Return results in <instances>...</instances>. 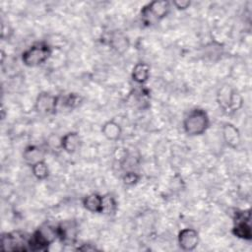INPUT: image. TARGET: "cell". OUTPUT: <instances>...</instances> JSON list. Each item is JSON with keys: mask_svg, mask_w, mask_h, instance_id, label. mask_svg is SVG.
<instances>
[{"mask_svg": "<svg viewBox=\"0 0 252 252\" xmlns=\"http://www.w3.org/2000/svg\"><path fill=\"white\" fill-rule=\"evenodd\" d=\"M211 120L208 112L200 107H195L185 115L182 121L184 133L189 137H197L205 134L210 128Z\"/></svg>", "mask_w": 252, "mask_h": 252, "instance_id": "obj_1", "label": "cell"}, {"mask_svg": "<svg viewBox=\"0 0 252 252\" xmlns=\"http://www.w3.org/2000/svg\"><path fill=\"white\" fill-rule=\"evenodd\" d=\"M53 46L45 41H36L22 52L21 60L23 64L30 68L38 67L44 64L52 55Z\"/></svg>", "mask_w": 252, "mask_h": 252, "instance_id": "obj_2", "label": "cell"}, {"mask_svg": "<svg viewBox=\"0 0 252 252\" xmlns=\"http://www.w3.org/2000/svg\"><path fill=\"white\" fill-rule=\"evenodd\" d=\"M216 99L220 109L225 114H233L243 105L241 94L229 84H223L219 88Z\"/></svg>", "mask_w": 252, "mask_h": 252, "instance_id": "obj_3", "label": "cell"}, {"mask_svg": "<svg viewBox=\"0 0 252 252\" xmlns=\"http://www.w3.org/2000/svg\"><path fill=\"white\" fill-rule=\"evenodd\" d=\"M170 8L171 2L169 1L155 0L149 2L141 9V20L145 26L149 27L155 25L167 17L170 12Z\"/></svg>", "mask_w": 252, "mask_h": 252, "instance_id": "obj_4", "label": "cell"}, {"mask_svg": "<svg viewBox=\"0 0 252 252\" xmlns=\"http://www.w3.org/2000/svg\"><path fill=\"white\" fill-rule=\"evenodd\" d=\"M57 230L56 226H52L48 223H44L36 228L32 235L29 236V250L32 251H43L56 240Z\"/></svg>", "mask_w": 252, "mask_h": 252, "instance_id": "obj_5", "label": "cell"}, {"mask_svg": "<svg viewBox=\"0 0 252 252\" xmlns=\"http://www.w3.org/2000/svg\"><path fill=\"white\" fill-rule=\"evenodd\" d=\"M232 234L243 240L250 241L252 238L250 225V210H236L233 214Z\"/></svg>", "mask_w": 252, "mask_h": 252, "instance_id": "obj_6", "label": "cell"}, {"mask_svg": "<svg viewBox=\"0 0 252 252\" xmlns=\"http://www.w3.org/2000/svg\"><path fill=\"white\" fill-rule=\"evenodd\" d=\"M29 236L20 231L4 232L1 235L2 251H28Z\"/></svg>", "mask_w": 252, "mask_h": 252, "instance_id": "obj_7", "label": "cell"}, {"mask_svg": "<svg viewBox=\"0 0 252 252\" xmlns=\"http://www.w3.org/2000/svg\"><path fill=\"white\" fill-rule=\"evenodd\" d=\"M60 97L48 92H40L34 100V110L41 115H53L57 112Z\"/></svg>", "mask_w": 252, "mask_h": 252, "instance_id": "obj_8", "label": "cell"}, {"mask_svg": "<svg viewBox=\"0 0 252 252\" xmlns=\"http://www.w3.org/2000/svg\"><path fill=\"white\" fill-rule=\"evenodd\" d=\"M57 237L65 245H74L79 233L78 222L74 220H66L56 226Z\"/></svg>", "mask_w": 252, "mask_h": 252, "instance_id": "obj_9", "label": "cell"}, {"mask_svg": "<svg viewBox=\"0 0 252 252\" xmlns=\"http://www.w3.org/2000/svg\"><path fill=\"white\" fill-rule=\"evenodd\" d=\"M200 242L199 232L192 227L182 228L177 234V243L183 251H193Z\"/></svg>", "mask_w": 252, "mask_h": 252, "instance_id": "obj_10", "label": "cell"}, {"mask_svg": "<svg viewBox=\"0 0 252 252\" xmlns=\"http://www.w3.org/2000/svg\"><path fill=\"white\" fill-rule=\"evenodd\" d=\"M221 136L224 144L232 150L238 149L241 144V133L239 129L231 122H224L222 124Z\"/></svg>", "mask_w": 252, "mask_h": 252, "instance_id": "obj_11", "label": "cell"}, {"mask_svg": "<svg viewBox=\"0 0 252 252\" xmlns=\"http://www.w3.org/2000/svg\"><path fill=\"white\" fill-rule=\"evenodd\" d=\"M108 44L110 48L115 51L117 54L123 55L126 53L131 45L130 38L123 32L115 31L111 32L108 38Z\"/></svg>", "mask_w": 252, "mask_h": 252, "instance_id": "obj_12", "label": "cell"}, {"mask_svg": "<svg viewBox=\"0 0 252 252\" xmlns=\"http://www.w3.org/2000/svg\"><path fill=\"white\" fill-rule=\"evenodd\" d=\"M223 53L224 45L216 39H212L201 48L202 57L204 58V60L209 62L219 61L222 57Z\"/></svg>", "mask_w": 252, "mask_h": 252, "instance_id": "obj_13", "label": "cell"}, {"mask_svg": "<svg viewBox=\"0 0 252 252\" xmlns=\"http://www.w3.org/2000/svg\"><path fill=\"white\" fill-rule=\"evenodd\" d=\"M82 146V139L78 132L70 131L63 136H61L60 148L62 151L68 155H73L77 153Z\"/></svg>", "mask_w": 252, "mask_h": 252, "instance_id": "obj_14", "label": "cell"}, {"mask_svg": "<svg viewBox=\"0 0 252 252\" xmlns=\"http://www.w3.org/2000/svg\"><path fill=\"white\" fill-rule=\"evenodd\" d=\"M151 77V67L146 62H138L131 71V78L137 85H145Z\"/></svg>", "mask_w": 252, "mask_h": 252, "instance_id": "obj_15", "label": "cell"}, {"mask_svg": "<svg viewBox=\"0 0 252 252\" xmlns=\"http://www.w3.org/2000/svg\"><path fill=\"white\" fill-rule=\"evenodd\" d=\"M100 132L106 140L111 142H116L120 139L122 135V128L118 122H116L113 119H110L105 121L101 125Z\"/></svg>", "mask_w": 252, "mask_h": 252, "instance_id": "obj_16", "label": "cell"}, {"mask_svg": "<svg viewBox=\"0 0 252 252\" xmlns=\"http://www.w3.org/2000/svg\"><path fill=\"white\" fill-rule=\"evenodd\" d=\"M102 195L98 193H90L82 199L83 207L93 214H102Z\"/></svg>", "mask_w": 252, "mask_h": 252, "instance_id": "obj_17", "label": "cell"}, {"mask_svg": "<svg viewBox=\"0 0 252 252\" xmlns=\"http://www.w3.org/2000/svg\"><path fill=\"white\" fill-rule=\"evenodd\" d=\"M44 150L36 145H29L24 149L22 154L23 160L26 164L32 166L35 162L44 159Z\"/></svg>", "mask_w": 252, "mask_h": 252, "instance_id": "obj_18", "label": "cell"}, {"mask_svg": "<svg viewBox=\"0 0 252 252\" xmlns=\"http://www.w3.org/2000/svg\"><path fill=\"white\" fill-rule=\"evenodd\" d=\"M32 173V175L37 179V180H45L49 176V167L48 164L46 163L45 159L39 160L32 164L31 166Z\"/></svg>", "mask_w": 252, "mask_h": 252, "instance_id": "obj_19", "label": "cell"}, {"mask_svg": "<svg viewBox=\"0 0 252 252\" xmlns=\"http://www.w3.org/2000/svg\"><path fill=\"white\" fill-rule=\"evenodd\" d=\"M102 214L104 215H115L117 209H118V204L115 200V198L111 194H105L102 195Z\"/></svg>", "mask_w": 252, "mask_h": 252, "instance_id": "obj_20", "label": "cell"}, {"mask_svg": "<svg viewBox=\"0 0 252 252\" xmlns=\"http://www.w3.org/2000/svg\"><path fill=\"white\" fill-rule=\"evenodd\" d=\"M140 179H141V175L138 172H136L132 169L131 170H126L125 173L122 176L123 184L126 185V186H129V187L138 184Z\"/></svg>", "mask_w": 252, "mask_h": 252, "instance_id": "obj_21", "label": "cell"}, {"mask_svg": "<svg viewBox=\"0 0 252 252\" xmlns=\"http://www.w3.org/2000/svg\"><path fill=\"white\" fill-rule=\"evenodd\" d=\"M83 100V97L81 95H79L78 94H67L64 99H63V104L65 107L69 108V109H73L76 108L77 106H79L81 104Z\"/></svg>", "mask_w": 252, "mask_h": 252, "instance_id": "obj_22", "label": "cell"}, {"mask_svg": "<svg viewBox=\"0 0 252 252\" xmlns=\"http://www.w3.org/2000/svg\"><path fill=\"white\" fill-rule=\"evenodd\" d=\"M171 5H173L177 10L183 11L188 9L191 6V1L189 0H174L171 2Z\"/></svg>", "mask_w": 252, "mask_h": 252, "instance_id": "obj_23", "label": "cell"}]
</instances>
